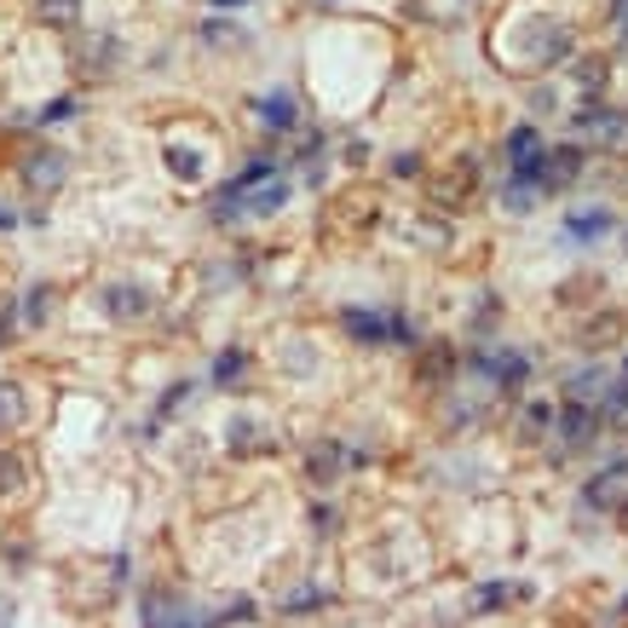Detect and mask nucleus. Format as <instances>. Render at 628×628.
I'll return each instance as SVG.
<instances>
[{
  "label": "nucleus",
  "mask_w": 628,
  "mask_h": 628,
  "mask_svg": "<svg viewBox=\"0 0 628 628\" xmlns=\"http://www.w3.org/2000/svg\"><path fill=\"white\" fill-rule=\"evenodd\" d=\"M260 110H266V121H271V128H294V98H289V93H271V98H260Z\"/></svg>",
  "instance_id": "4"
},
{
  "label": "nucleus",
  "mask_w": 628,
  "mask_h": 628,
  "mask_svg": "<svg viewBox=\"0 0 628 628\" xmlns=\"http://www.w3.org/2000/svg\"><path fill=\"white\" fill-rule=\"evenodd\" d=\"M611 35H617V46L628 53V0H617V12H611Z\"/></svg>",
  "instance_id": "6"
},
{
  "label": "nucleus",
  "mask_w": 628,
  "mask_h": 628,
  "mask_svg": "<svg viewBox=\"0 0 628 628\" xmlns=\"http://www.w3.org/2000/svg\"><path fill=\"white\" fill-rule=\"evenodd\" d=\"M82 7H75V0H41V18H75Z\"/></svg>",
  "instance_id": "7"
},
{
  "label": "nucleus",
  "mask_w": 628,
  "mask_h": 628,
  "mask_svg": "<svg viewBox=\"0 0 628 628\" xmlns=\"http://www.w3.org/2000/svg\"><path fill=\"white\" fill-rule=\"evenodd\" d=\"M23 180H30L35 191L58 185V180H64V156H58V150H53V156H46V150H35V156H30V167H23Z\"/></svg>",
  "instance_id": "2"
},
{
  "label": "nucleus",
  "mask_w": 628,
  "mask_h": 628,
  "mask_svg": "<svg viewBox=\"0 0 628 628\" xmlns=\"http://www.w3.org/2000/svg\"><path fill=\"white\" fill-rule=\"evenodd\" d=\"M606 225H611V214H606V208H594V214H571V219H565V231H571V237H599Z\"/></svg>",
  "instance_id": "5"
},
{
  "label": "nucleus",
  "mask_w": 628,
  "mask_h": 628,
  "mask_svg": "<svg viewBox=\"0 0 628 628\" xmlns=\"http://www.w3.org/2000/svg\"><path fill=\"white\" fill-rule=\"evenodd\" d=\"M219 7H231V0H219Z\"/></svg>",
  "instance_id": "8"
},
{
  "label": "nucleus",
  "mask_w": 628,
  "mask_h": 628,
  "mask_svg": "<svg viewBox=\"0 0 628 628\" xmlns=\"http://www.w3.org/2000/svg\"><path fill=\"white\" fill-rule=\"evenodd\" d=\"M576 162H583L576 150H554V156H542L537 180H542V185H571V180H576Z\"/></svg>",
  "instance_id": "3"
},
{
  "label": "nucleus",
  "mask_w": 628,
  "mask_h": 628,
  "mask_svg": "<svg viewBox=\"0 0 628 628\" xmlns=\"http://www.w3.org/2000/svg\"><path fill=\"white\" fill-rule=\"evenodd\" d=\"M588 501H599V508H617V501H628V462L611 467V473H599V479L588 485Z\"/></svg>",
  "instance_id": "1"
}]
</instances>
